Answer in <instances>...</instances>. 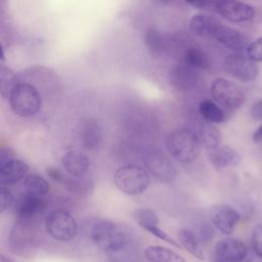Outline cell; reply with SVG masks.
Wrapping results in <instances>:
<instances>
[{"label":"cell","instance_id":"25","mask_svg":"<svg viewBox=\"0 0 262 262\" xmlns=\"http://www.w3.org/2000/svg\"><path fill=\"white\" fill-rule=\"evenodd\" d=\"M165 38L156 28H149L144 32L143 42L152 54H161L166 48Z\"/></svg>","mask_w":262,"mask_h":262},{"label":"cell","instance_id":"31","mask_svg":"<svg viewBox=\"0 0 262 262\" xmlns=\"http://www.w3.org/2000/svg\"><path fill=\"white\" fill-rule=\"evenodd\" d=\"M13 202V195L11 191L4 187L0 186V213L7 210Z\"/></svg>","mask_w":262,"mask_h":262},{"label":"cell","instance_id":"33","mask_svg":"<svg viewBox=\"0 0 262 262\" xmlns=\"http://www.w3.org/2000/svg\"><path fill=\"white\" fill-rule=\"evenodd\" d=\"M250 115L252 119L256 121L262 120V99L254 102L250 108Z\"/></svg>","mask_w":262,"mask_h":262},{"label":"cell","instance_id":"38","mask_svg":"<svg viewBox=\"0 0 262 262\" xmlns=\"http://www.w3.org/2000/svg\"><path fill=\"white\" fill-rule=\"evenodd\" d=\"M4 60H5V54H4L2 45H1V43H0V62H2V61H4Z\"/></svg>","mask_w":262,"mask_h":262},{"label":"cell","instance_id":"4","mask_svg":"<svg viewBox=\"0 0 262 262\" xmlns=\"http://www.w3.org/2000/svg\"><path fill=\"white\" fill-rule=\"evenodd\" d=\"M12 111L20 117L36 115L41 107V96L38 90L29 83H20L15 86L9 96Z\"/></svg>","mask_w":262,"mask_h":262},{"label":"cell","instance_id":"11","mask_svg":"<svg viewBox=\"0 0 262 262\" xmlns=\"http://www.w3.org/2000/svg\"><path fill=\"white\" fill-rule=\"evenodd\" d=\"M210 219L215 227L224 234H231L239 221V214L227 204L214 205L209 212Z\"/></svg>","mask_w":262,"mask_h":262},{"label":"cell","instance_id":"21","mask_svg":"<svg viewBox=\"0 0 262 262\" xmlns=\"http://www.w3.org/2000/svg\"><path fill=\"white\" fill-rule=\"evenodd\" d=\"M178 242L188 253L193 255L199 260L205 259V254L198 235H195L189 229L183 228L178 232Z\"/></svg>","mask_w":262,"mask_h":262},{"label":"cell","instance_id":"9","mask_svg":"<svg viewBox=\"0 0 262 262\" xmlns=\"http://www.w3.org/2000/svg\"><path fill=\"white\" fill-rule=\"evenodd\" d=\"M215 9L230 23L250 21L256 14L253 6L237 0H218L215 2Z\"/></svg>","mask_w":262,"mask_h":262},{"label":"cell","instance_id":"8","mask_svg":"<svg viewBox=\"0 0 262 262\" xmlns=\"http://www.w3.org/2000/svg\"><path fill=\"white\" fill-rule=\"evenodd\" d=\"M143 162L148 173L151 174L157 180L169 183L175 179V167L162 150L152 148L146 151Z\"/></svg>","mask_w":262,"mask_h":262},{"label":"cell","instance_id":"3","mask_svg":"<svg viewBox=\"0 0 262 262\" xmlns=\"http://www.w3.org/2000/svg\"><path fill=\"white\" fill-rule=\"evenodd\" d=\"M114 182L126 194H140L149 184V174L140 166L126 165L116 171Z\"/></svg>","mask_w":262,"mask_h":262},{"label":"cell","instance_id":"5","mask_svg":"<svg viewBox=\"0 0 262 262\" xmlns=\"http://www.w3.org/2000/svg\"><path fill=\"white\" fill-rule=\"evenodd\" d=\"M45 226L47 232L55 239L67 242L74 238L78 231L75 218L63 210H55L48 213Z\"/></svg>","mask_w":262,"mask_h":262},{"label":"cell","instance_id":"36","mask_svg":"<svg viewBox=\"0 0 262 262\" xmlns=\"http://www.w3.org/2000/svg\"><path fill=\"white\" fill-rule=\"evenodd\" d=\"M47 174H48L49 177H50L51 179H53L54 181H59V180L61 179V177H62L60 171H59L58 169H56V168H49V169L47 170Z\"/></svg>","mask_w":262,"mask_h":262},{"label":"cell","instance_id":"37","mask_svg":"<svg viewBox=\"0 0 262 262\" xmlns=\"http://www.w3.org/2000/svg\"><path fill=\"white\" fill-rule=\"evenodd\" d=\"M252 138H253V140H254L255 142H259V141L262 140V125L254 132Z\"/></svg>","mask_w":262,"mask_h":262},{"label":"cell","instance_id":"40","mask_svg":"<svg viewBox=\"0 0 262 262\" xmlns=\"http://www.w3.org/2000/svg\"><path fill=\"white\" fill-rule=\"evenodd\" d=\"M214 262H225V261H222V260H219V259H217V258H216V260H215Z\"/></svg>","mask_w":262,"mask_h":262},{"label":"cell","instance_id":"10","mask_svg":"<svg viewBox=\"0 0 262 262\" xmlns=\"http://www.w3.org/2000/svg\"><path fill=\"white\" fill-rule=\"evenodd\" d=\"M211 38H214L220 44L232 50L233 52L246 51L250 43L249 37L246 34L235 28L223 25L222 23L217 25Z\"/></svg>","mask_w":262,"mask_h":262},{"label":"cell","instance_id":"26","mask_svg":"<svg viewBox=\"0 0 262 262\" xmlns=\"http://www.w3.org/2000/svg\"><path fill=\"white\" fill-rule=\"evenodd\" d=\"M199 112L206 121L211 123H221L225 120V115L222 110L209 99H205L200 102Z\"/></svg>","mask_w":262,"mask_h":262},{"label":"cell","instance_id":"12","mask_svg":"<svg viewBox=\"0 0 262 262\" xmlns=\"http://www.w3.org/2000/svg\"><path fill=\"white\" fill-rule=\"evenodd\" d=\"M216 258L225 262H242L247 256L245 243L235 237H226L215 245Z\"/></svg>","mask_w":262,"mask_h":262},{"label":"cell","instance_id":"15","mask_svg":"<svg viewBox=\"0 0 262 262\" xmlns=\"http://www.w3.org/2000/svg\"><path fill=\"white\" fill-rule=\"evenodd\" d=\"M29 166L17 159H9L0 167V184H13L28 173Z\"/></svg>","mask_w":262,"mask_h":262},{"label":"cell","instance_id":"39","mask_svg":"<svg viewBox=\"0 0 262 262\" xmlns=\"http://www.w3.org/2000/svg\"><path fill=\"white\" fill-rule=\"evenodd\" d=\"M157 1H160V2H165V3H167V2H169L170 0H157Z\"/></svg>","mask_w":262,"mask_h":262},{"label":"cell","instance_id":"32","mask_svg":"<svg viewBox=\"0 0 262 262\" xmlns=\"http://www.w3.org/2000/svg\"><path fill=\"white\" fill-rule=\"evenodd\" d=\"M214 236V229L209 223H204L200 228V234L199 239L203 241L204 243L210 242Z\"/></svg>","mask_w":262,"mask_h":262},{"label":"cell","instance_id":"29","mask_svg":"<svg viewBox=\"0 0 262 262\" xmlns=\"http://www.w3.org/2000/svg\"><path fill=\"white\" fill-rule=\"evenodd\" d=\"M246 54L255 62H262V37L249 43Z\"/></svg>","mask_w":262,"mask_h":262},{"label":"cell","instance_id":"35","mask_svg":"<svg viewBox=\"0 0 262 262\" xmlns=\"http://www.w3.org/2000/svg\"><path fill=\"white\" fill-rule=\"evenodd\" d=\"M12 157V152H10V150L0 147V167L9 159H11Z\"/></svg>","mask_w":262,"mask_h":262},{"label":"cell","instance_id":"20","mask_svg":"<svg viewBox=\"0 0 262 262\" xmlns=\"http://www.w3.org/2000/svg\"><path fill=\"white\" fill-rule=\"evenodd\" d=\"M144 256L149 262H186L178 253L162 246L147 247Z\"/></svg>","mask_w":262,"mask_h":262},{"label":"cell","instance_id":"34","mask_svg":"<svg viewBox=\"0 0 262 262\" xmlns=\"http://www.w3.org/2000/svg\"><path fill=\"white\" fill-rule=\"evenodd\" d=\"M183 1L198 8H205L210 4L211 0H183Z\"/></svg>","mask_w":262,"mask_h":262},{"label":"cell","instance_id":"7","mask_svg":"<svg viewBox=\"0 0 262 262\" xmlns=\"http://www.w3.org/2000/svg\"><path fill=\"white\" fill-rule=\"evenodd\" d=\"M224 68L230 77L242 82L255 80L259 73L256 62L243 52L228 54L224 60Z\"/></svg>","mask_w":262,"mask_h":262},{"label":"cell","instance_id":"30","mask_svg":"<svg viewBox=\"0 0 262 262\" xmlns=\"http://www.w3.org/2000/svg\"><path fill=\"white\" fill-rule=\"evenodd\" d=\"M252 245L255 253L262 258V223L258 224L253 230Z\"/></svg>","mask_w":262,"mask_h":262},{"label":"cell","instance_id":"6","mask_svg":"<svg viewBox=\"0 0 262 262\" xmlns=\"http://www.w3.org/2000/svg\"><path fill=\"white\" fill-rule=\"evenodd\" d=\"M211 94L219 104L231 111L238 108L245 101V94L238 85L224 78H218L212 83Z\"/></svg>","mask_w":262,"mask_h":262},{"label":"cell","instance_id":"1","mask_svg":"<svg viewBox=\"0 0 262 262\" xmlns=\"http://www.w3.org/2000/svg\"><path fill=\"white\" fill-rule=\"evenodd\" d=\"M90 236L100 250L110 255L120 253L128 243L125 231L116 223L106 220L95 223L91 228Z\"/></svg>","mask_w":262,"mask_h":262},{"label":"cell","instance_id":"19","mask_svg":"<svg viewBox=\"0 0 262 262\" xmlns=\"http://www.w3.org/2000/svg\"><path fill=\"white\" fill-rule=\"evenodd\" d=\"M219 23L220 21L217 18L211 15L199 13L190 17L188 26L189 30L198 36L212 37L213 32Z\"/></svg>","mask_w":262,"mask_h":262},{"label":"cell","instance_id":"13","mask_svg":"<svg viewBox=\"0 0 262 262\" xmlns=\"http://www.w3.org/2000/svg\"><path fill=\"white\" fill-rule=\"evenodd\" d=\"M200 76L196 69L182 63L174 66L169 73V81L173 88L179 91H186L194 88L199 83Z\"/></svg>","mask_w":262,"mask_h":262},{"label":"cell","instance_id":"14","mask_svg":"<svg viewBox=\"0 0 262 262\" xmlns=\"http://www.w3.org/2000/svg\"><path fill=\"white\" fill-rule=\"evenodd\" d=\"M208 160L216 170L236 166L241 162V156L227 145H218L209 149Z\"/></svg>","mask_w":262,"mask_h":262},{"label":"cell","instance_id":"2","mask_svg":"<svg viewBox=\"0 0 262 262\" xmlns=\"http://www.w3.org/2000/svg\"><path fill=\"white\" fill-rule=\"evenodd\" d=\"M166 147L176 161L184 164L193 162L200 154V144L190 129H179L170 133Z\"/></svg>","mask_w":262,"mask_h":262},{"label":"cell","instance_id":"17","mask_svg":"<svg viewBox=\"0 0 262 262\" xmlns=\"http://www.w3.org/2000/svg\"><path fill=\"white\" fill-rule=\"evenodd\" d=\"M61 163L66 171L76 177L83 176L89 168L88 158L84 154L75 150L67 152L62 157Z\"/></svg>","mask_w":262,"mask_h":262},{"label":"cell","instance_id":"23","mask_svg":"<svg viewBox=\"0 0 262 262\" xmlns=\"http://www.w3.org/2000/svg\"><path fill=\"white\" fill-rule=\"evenodd\" d=\"M184 62L196 70H208L211 67L208 55L199 47H188L184 52Z\"/></svg>","mask_w":262,"mask_h":262},{"label":"cell","instance_id":"16","mask_svg":"<svg viewBox=\"0 0 262 262\" xmlns=\"http://www.w3.org/2000/svg\"><path fill=\"white\" fill-rule=\"evenodd\" d=\"M200 144L205 148L211 149L218 146L221 142V133L213 125L209 123H199L194 130H191Z\"/></svg>","mask_w":262,"mask_h":262},{"label":"cell","instance_id":"24","mask_svg":"<svg viewBox=\"0 0 262 262\" xmlns=\"http://www.w3.org/2000/svg\"><path fill=\"white\" fill-rule=\"evenodd\" d=\"M16 85L15 73L7 64L0 62V95L9 98Z\"/></svg>","mask_w":262,"mask_h":262},{"label":"cell","instance_id":"28","mask_svg":"<svg viewBox=\"0 0 262 262\" xmlns=\"http://www.w3.org/2000/svg\"><path fill=\"white\" fill-rule=\"evenodd\" d=\"M134 219L137 224L146 230L148 227L159 225V217L151 209H138L134 212Z\"/></svg>","mask_w":262,"mask_h":262},{"label":"cell","instance_id":"18","mask_svg":"<svg viewBox=\"0 0 262 262\" xmlns=\"http://www.w3.org/2000/svg\"><path fill=\"white\" fill-rule=\"evenodd\" d=\"M45 206L46 203L43 196L27 193L18 200L15 206V213L21 218H31L40 213Z\"/></svg>","mask_w":262,"mask_h":262},{"label":"cell","instance_id":"27","mask_svg":"<svg viewBox=\"0 0 262 262\" xmlns=\"http://www.w3.org/2000/svg\"><path fill=\"white\" fill-rule=\"evenodd\" d=\"M24 188L29 194L44 196L49 190V185H48V182L43 177L33 174L25 178Z\"/></svg>","mask_w":262,"mask_h":262},{"label":"cell","instance_id":"22","mask_svg":"<svg viewBox=\"0 0 262 262\" xmlns=\"http://www.w3.org/2000/svg\"><path fill=\"white\" fill-rule=\"evenodd\" d=\"M101 138L99 125L94 120H89L84 123L81 130V140L83 145L88 149L95 148Z\"/></svg>","mask_w":262,"mask_h":262}]
</instances>
